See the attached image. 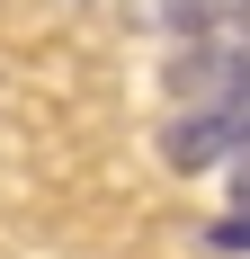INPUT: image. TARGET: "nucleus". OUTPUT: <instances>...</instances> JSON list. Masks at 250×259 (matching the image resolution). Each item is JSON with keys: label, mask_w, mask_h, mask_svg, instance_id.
I'll return each mask as SVG.
<instances>
[{"label": "nucleus", "mask_w": 250, "mask_h": 259, "mask_svg": "<svg viewBox=\"0 0 250 259\" xmlns=\"http://www.w3.org/2000/svg\"><path fill=\"white\" fill-rule=\"evenodd\" d=\"M250 152V90H224V99H197L188 116L161 125V161L170 170H215V161Z\"/></svg>", "instance_id": "f257e3e1"}, {"label": "nucleus", "mask_w": 250, "mask_h": 259, "mask_svg": "<svg viewBox=\"0 0 250 259\" xmlns=\"http://www.w3.org/2000/svg\"><path fill=\"white\" fill-rule=\"evenodd\" d=\"M161 90L170 99H224V90H250V18L241 27H205V36H188V45L170 54V72H161Z\"/></svg>", "instance_id": "f03ea898"}, {"label": "nucleus", "mask_w": 250, "mask_h": 259, "mask_svg": "<svg viewBox=\"0 0 250 259\" xmlns=\"http://www.w3.org/2000/svg\"><path fill=\"white\" fill-rule=\"evenodd\" d=\"M250 0H161V27L170 36H205V27H241Z\"/></svg>", "instance_id": "7ed1b4c3"}, {"label": "nucleus", "mask_w": 250, "mask_h": 259, "mask_svg": "<svg viewBox=\"0 0 250 259\" xmlns=\"http://www.w3.org/2000/svg\"><path fill=\"white\" fill-rule=\"evenodd\" d=\"M205 241H215V250H250V206H232V214H224Z\"/></svg>", "instance_id": "20e7f679"}, {"label": "nucleus", "mask_w": 250, "mask_h": 259, "mask_svg": "<svg viewBox=\"0 0 250 259\" xmlns=\"http://www.w3.org/2000/svg\"><path fill=\"white\" fill-rule=\"evenodd\" d=\"M232 206H250V152H241V170H232Z\"/></svg>", "instance_id": "39448f33"}]
</instances>
